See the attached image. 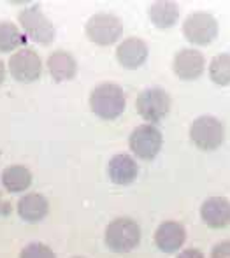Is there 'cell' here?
<instances>
[{"label":"cell","mask_w":230,"mask_h":258,"mask_svg":"<svg viewBox=\"0 0 230 258\" xmlns=\"http://www.w3.org/2000/svg\"><path fill=\"white\" fill-rule=\"evenodd\" d=\"M125 92L114 83H100L90 93V107L98 118L114 119L125 111Z\"/></svg>","instance_id":"cell-1"},{"label":"cell","mask_w":230,"mask_h":258,"mask_svg":"<svg viewBox=\"0 0 230 258\" xmlns=\"http://www.w3.org/2000/svg\"><path fill=\"white\" fill-rule=\"evenodd\" d=\"M141 241V228L132 218H114L105 228V244L116 253H129Z\"/></svg>","instance_id":"cell-2"},{"label":"cell","mask_w":230,"mask_h":258,"mask_svg":"<svg viewBox=\"0 0 230 258\" xmlns=\"http://www.w3.org/2000/svg\"><path fill=\"white\" fill-rule=\"evenodd\" d=\"M190 139L199 150L213 151L220 148L225 139L223 123L211 114H202L193 119L190 126Z\"/></svg>","instance_id":"cell-3"},{"label":"cell","mask_w":230,"mask_h":258,"mask_svg":"<svg viewBox=\"0 0 230 258\" xmlns=\"http://www.w3.org/2000/svg\"><path fill=\"white\" fill-rule=\"evenodd\" d=\"M86 35L92 42L98 46L114 44L123 32V23L112 13H97L88 18L85 25Z\"/></svg>","instance_id":"cell-4"},{"label":"cell","mask_w":230,"mask_h":258,"mask_svg":"<svg viewBox=\"0 0 230 258\" xmlns=\"http://www.w3.org/2000/svg\"><path fill=\"white\" fill-rule=\"evenodd\" d=\"M183 35L192 44H211L213 39H216L218 35L216 18L206 11H197V13L188 14L183 23Z\"/></svg>","instance_id":"cell-5"},{"label":"cell","mask_w":230,"mask_h":258,"mask_svg":"<svg viewBox=\"0 0 230 258\" xmlns=\"http://www.w3.org/2000/svg\"><path fill=\"white\" fill-rule=\"evenodd\" d=\"M25 34L39 44H49L54 39V27L39 6L25 7L18 16Z\"/></svg>","instance_id":"cell-6"},{"label":"cell","mask_w":230,"mask_h":258,"mask_svg":"<svg viewBox=\"0 0 230 258\" xmlns=\"http://www.w3.org/2000/svg\"><path fill=\"white\" fill-rule=\"evenodd\" d=\"M136 105L141 118L151 125L167 116L170 109V97L165 90L153 86V88H146L139 93Z\"/></svg>","instance_id":"cell-7"},{"label":"cell","mask_w":230,"mask_h":258,"mask_svg":"<svg viewBox=\"0 0 230 258\" xmlns=\"http://www.w3.org/2000/svg\"><path fill=\"white\" fill-rule=\"evenodd\" d=\"M162 132L155 125H149V123L136 126L129 137L130 150L134 151V155L142 160L155 158L158 155L160 148H162Z\"/></svg>","instance_id":"cell-8"},{"label":"cell","mask_w":230,"mask_h":258,"mask_svg":"<svg viewBox=\"0 0 230 258\" xmlns=\"http://www.w3.org/2000/svg\"><path fill=\"white\" fill-rule=\"evenodd\" d=\"M9 72L16 81L32 83L39 79L42 72L41 56L30 48H21L9 58Z\"/></svg>","instance_id":"cell-9"},{"label":"cell","mask_w":230,"mask_h":258,"mask_svg":"<svg viewBox=\"0 0 230 258\" xmlns=\"http://www.w3.org/2000/svg\"><path fill=\"white\" fill-rule=\"evenodd\" d=\"M204 67H206V60H204V54L199 49L183 48L174 54L172 71L183 81H193V79L200 78Z\"/></svg>","instance_id":"cell-10"},{"label":"cell","mask_w":230,"mask_h":258,"mask_svg":"<svg viewBox=\"0 0 230 258\" xmlns=\"http://www.w3.org/2000/svg\"><path fill=\"white\" fill-rule=\"evenodd\" d=\"M148 44L139 37H129L122 41L116 48V60L125 69H137L148 58Z\"/></svg>","instance_id":"cell-11"},{"label":"cell","mask_w":230,"mask_h":258,"mask_svg":"<svg viewBox=\"0 0 230 258\" xmlns=\"http://www.w3.org/2000/svg\"><path fill=\"white\" fill-rule=\"evenodd\" d=\"M186 239V230L180 221H163L162 225H158L155 232V244L158 246L162 251L165 253H174L183 246Z\"/></svg>","instance_id":"cell-12"},{"label":"cell","mask_w":230,"mask_h":258,"mask_svg":"<svg viewBox=\"0 0 230 258\" xmlns=\"http://www.w3.org/2000/svg\"><path fill=\"white\" fill-rule=\"evenodd\" d=\"M204 223L211 228H223L230 223V202L225 197H209L200 207Z\"/></svg>","instance_id":"cell-13"},{"label":"cell","mask_w":230,"mask_h":258,"mask_svg":"<svg viewBox=\"0 0 230 258\" xmlns=\"http://www.w3.org/2000/svg\"><path fill=\"white\" fill-rule=\"evenodd\" d=\"M47 71L54 81H69L78 72V61L65 49H56L47 56Z\"/></svg>","instance_id":"cell-14"},{"label":"cell","mask_w":230,"mask_h":258,"mask_svg":"<svg viewBox=\"0 0 230 258\" xmlns=\"http://www.w3.org/2000/svg\"><path fill=\"white\" fill-rule=\"evenodd\" d=\"M107 172L112 183L116 184H130L137 176L136 160L127 153H118L109 160Z\"/></svg>","instance_id":"cell-15"},{"label":"cell","mask_w":230,"mask_h":258,"mask_svg":"<svg viewBox=\"0 0 230 258\" xmlns=\"http://www.w3.org/2000/svg\"><path fill=\"white\" fill-rule=\"evenodd\" d=\"M49 211V202L42 194H27L18 201V214L25 221H41Z\"/></svg>","instance_id":"cell-16"},{"label":"cell","mask_w":230,"mask_h":258,"mask_svg":"<svg viewBox=\"0 0 230 258\" xmlns=\"http://www.w3.org/2000/svg\"><path fill=\"white\" fill-rule=\"evenodd\" d=\"M180 18V7L170 0H158L149 6V20L156 28H170Z\"/></svg>","instance_id":"cell-17"},{"label":"cell","mask_w":230,"mask_h":258,"mask_svg":"<svg viewBox=\"0 0 230 258\" xmlns=\"http://www.w3.org/2000/svg\"><path fill=\"white\" fill-rule=\"evenodd\" d=\"M2 184L11 194L25 191L32 184V172L25 165H9L2 172Z\"/></svg>","instance_id":"cell-18"},{"label":"cell","mask_w":230,"mask_h":258,"mask_svg":"<svg viewBox=\"0 0 230 258\" xmlns=\"http://www.w3.org/2000/svg\"><path fill=\"white\" fill-rule=\"evenodd\" d=\"M209 78L214 85H230V54L220 53L209 63Z\"/></svg>","instance_id":"cell-19"},{"label":"cell","mask_w":230,"mask_h":258,"mask_svg":"<svg viewBox=\"0 0 230 258\" xmlns=\"http://www.w3.org/2000/svg\"><path fill=\"white\" fill-rule=\"evenodd\" d=\"M21 42H23V35L18 25H14L13 21H0V51H14Z\"/></svg>","instance_id":"cell-20"},{"label":"cell","mask_w":230,"mask_h":258,"mask_svg":"<svg viewBox=\"0 0 230 258\" xmlns=\"http://www.w3.org/2000/svg\"><path fill=\"white\" fill-rule=\"evenodd\" d=\"M20 258H56L53 249L42 242H30L20 253Z\"/></svg>","instance_id":"cell-21"},{"label":"cell","mask_w":230,"mask_h":258,"mask_svg":"<svg viewBox=\"0 0 230 258\" xmlns=\"http://www.w3.org/2000/svg\"><path fill=\"white\" fill-rule=\"evenodd\" d=\"M211 258H230V241H221L211 251Z\"/></svg>","instance_id":"cell-22"},{"label":"cell","mask_w":230,"mask_h":258,"mask_svg":"<svg viewBox=\"0 0 230 258\" xmlns=\"http://www.w3.org/2000/svg\"><path fill=\"white\" fill-rule=\"evenodd\" d=\"M178 258H206L204 253L197 248H190V249H183V251L178 255Z\"/></svg>","instance_id":"cell-23"},{"label":"cell","mask_w":230,"mask_h":258,"mask_svg":"<svg viewBox=\"0 0 230 258\" xmlns=\"http://www.w3.org/2000/svg\"><path fill=\"white\" fill-rule=\"evenodd\" d=\"M4 78H6V65H4L2 58H0V85L4 83Z\"/></svg>","instance_id":"cell-24"},{"label":"cell","mask_w":230,"mask_h":258,"mask_svg":"<svg viewBox=\"0 0 230 258\" xmlns=\"http://www.w3.org/2000/svg\"><path fill=\"white\" fill-rule=\"evenodd\" d=\"M72 258H85V256H72Z\"/></svg>","instance_id":"cell-25"}]
</instances>
